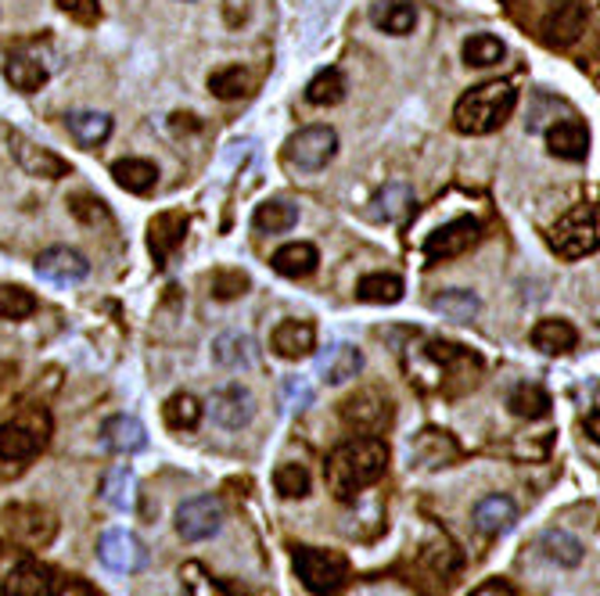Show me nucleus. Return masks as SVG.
Segmentation results:
<instances>
[{
	"label": "nucleus",
	"mask_w": 600,
	"mask_h": 596,
	"mask_svg": "<svg viewBox=\"0 0 600 596\" xmlns=\"http://www.w3.org/2000/svg\"><path fill=\"white\" fill-rule=\"evenodd\" d=\"M388 467V445L377 434H360V439L341 442L324 464L327 492L338 503H352L363 489L377 486Z\"/></svg>",
	"instance_id": "nucleus-1"
},
{
	"label": "nucleus",
	"mask_w": 600,
	"mask_h": 596,
	"mask_svg": "<svg viewBox=\"0 0 600 596\" xmlns=\"http://www.w3.org/2000/svg\"><path fill=\"white\" fill-rule=\"evenodd\" d=\"M514 108H518V91L507 80H489L460 97L453 108V127L468 136H485L504 127Z\"/></svg>",
	"instance_id": "nucleus-2"
},
{
	"label": "nucleus",
	"mask_w": 600,
	"mask_h": 596,
	"mask_svg": "<svg viewBox=\"0 0 600 596\" xmlns=\"http://www.w3.org/2000/svg\"><path fill=\"white\" fill-rule=\"evenodd\" d=\"M291 568L313 596H335L349 586L352 564L341 550H324V546H296Z\"/></svg>",
	"instance_id": "nucleus-3"
},
{
	"label": "nucleus",
	"mask_w": 600,
	"mask_h": 596,
	"mask_svg": "<svg viewBox=\"0 0 600 596\" xmlns=\"http://www.w3.org/2000/svg\"><path fill=\"white\" fill-rule=\"evenodd\" d=\"M335 155H338V133L324 127V122L302 127L299 133H291L285 144V163L299 172H321Z\"/></svg>",
	"instance_id": "nucleus-4"
},
{
	"label": "nucleus",
	"mask_w": 600,
	"mask_h": 596,
	"mask_svg": "<svg viewBox=\"0 0 600 596\" xmlns=\"http://www.w3.org/2000/svg\"><path fill=\"white\" fill-rule=\"evenodd\" d=\"M550 245L561 259H583L597 252V208L593 205H579L565 213L554 230H550Z\"/></svg>",
	"instance_id": "nucleus-5"
},
{
	"label": "nucleus",
	"mask_w": 600,
	"mask_h": 596,
	"mask_svg": "<svg viewBox=\"0 0 600 596\" xmlns=\"http://www.w3.org/2000/svg\"><path fill=\"white\" fill-rule=\"evenodd\" d=\"M224 503L216 500V496H191V500H183L177 506V532L183 543H205L219 536V528H224Z\"/></svg>",
	"instance_id": "nucleus-6"
},
{
	"label": "nucleus",
	"mask_w": 600,
	"mask_h": 596,
	"mask_svg": "<svg viewBox=\"0 0 600 596\" xmlns=\"http://www.w3.org/2000/svg\"><path fill=\"white\" fill-rule=\"evenodd\" d=\"M341 420L360 434H382L392 425V403L377 389H360L341 403Z\"/></svg>",
	"instance_id": "nucleus-7"
},
{
	"label": "nucleus",
	"mask_w": 600,
	"mask_h": 596,
	"mask_svg": "<svg viewBox=\"0 0 600 596\" xmlns=\"http://www.w3.org/2000/svg\"><path fill=\"white\" fill-rule=\"evenodd\" d=\"M479 219L471 216H460V219H449L446 227H439L435 234H428L424 241V259L428 263H446V259H457L464 255L468 248L479 245Z\"/></svg>",
	"instance_id": "nucleus-8"
},
{
	"label": "nucleus",
	"mask_w": 600,
	"mask_h": 596,
	"mask_svg": "<svg viewBox=\"0 0 600 596\" xmlns=\"http://www.w3.org/2000/svg\"><path fill=\"white\" fill-rule=\"evenodd\" d=\"M8 147H11V155H15V163L29 172V177L36 180H61V177H69L72 166L65 163L61 155H55L51 147H44V144H33L26 133H19V130H11L8 133Z\"/></svg>",
	"instance_id": "nucleus-9"
},
{
	"label": "nucleus",
	"mask_w": 600,
	"mask_h": 596,
	"mask_svg": "<svg viewBox=\"0 0 600 596\" xmlns=\"http://www.w3.org/2000/svg\"><path fill=\"white\" fill-rule=\"evenodd\" d=\"M97 557H101V564L108 571H119V575H133V571H141L144 564H148V550H144V543L127 528L105 532L101 543H97Z\"/></svg>",
	"instance_id": "nucleus-10"
},
{
	"label": "nucleus",
	"mask_w": 600,
	"mask_h": 596,
	"mask_svg": "<svg viewBox=\"0 0 600 596\" xmlns=\"http://www.w3.org/2000/svg\"><path fill=\"white\" fill-rule=\"evenodd\" d=\"M44 445H47V425L36 428L33 420H26V417L0 425V461H11V464L33 461Z\"/></svg>",
	"instance_id": "nucleus-11"
},
{
	"label": "nucleus",
	"mask_w": 600,
	"mask_h": 596,
	"mask_svg": "<svg viewBox=\"0 0 600 596\" xmlns=\"http://www.w3.org/2000/svg\"><path fill=\"white\" fill-rule=\"evenodd\" d=\"M209 414H213V420H216L219 428L238 431V428H244V425H252V417H255V400H252V392L244 389V384H224V389L213 392Z\"/></svg>",
	"instance_id": "nucleus-12"
},
{
	"label": "nucleus",
	"mask_w": 600,
	"mask_h": 596,
	"mask_svg": "<svg viewBox=\"0 0 600 596\" xmlns=\"http://www.w3.org/2000/svg\"><path fill=\"white\" fill-rule=\"evenodd\" d=\"M590 26V11L579 0H568V4H557V11H550L543 22V36L550 47H572Z\"/></svg>",
	"instance_id": "nucleus-13"
},
{
	"label": "nucleus",
	"mask_w": 600,
	"mask_h": 596,
	"mask_svg": "<svg viewBox=\"0 0 600 596\" xmlns=\"http://www.w3.org/2000/svg\"><path fill=\"white\" fill-rule=\"evenodd\" d=\"M91 273V263L72 248H47L36 255V277L51 281V284H80Z\"/></svg>",
	"instance_id": "nucleus-14"
},
{
	"label": "nucleus",
	"mask_w": 600,
	"mask_h": 596,
	"mask_svg": "<svg viewBox=\"0 0 600 596\" xmlns=\"http://www.w3.org/2000/svg\"><path fill=\"white\" fill-rule=\"evenodd\" d=\"M188 238V216L177 213V208H169V213H158L152 223H148V248L155 255V266H166L169 255L177 252Z\"/></svg>",
	"instance_id": "nucleus-15"
},
{
	"label": "nucleus",
	"mask_w": 600,
	"mask_h": 596,
	"mask_svg": "<svg viewBox=\"0 0 600 596\" xmlns=\"http://www.w3.org/2000/svg\"><path fill=\"white\" fill-rule=\"evenodd\" d=\"M271 349L280 359L299 363V359L313 356V349H316V327L310 324V320H280L271 334Z\"/></svg>",
	"instance_id": "nucleus-16"
},
{
	"label": "nucleus",
	"mask_w": 600,
	"mask_h": 596,
	"mask_svg": "<svg viewBox=\"0 0 600 596\" xmlns=\"http://www.w3.org/2000/svg\"><path fill=\"white\" fill-rule=\"evenodd\" d=\"M101 445H105L108 453H116V456H133V453H141L144 445H148V431H144V425H141L137 417L116 414V417L105 420Z\"/></svg>",
	"instance_id": "nucleus-17"
},
{
	"label": "nucleus",
	"mask_w": 600,
	"mask_h": 596,
	"mask_svg": "<svg viewBox=\"0 0 600 596\" xmlns=\"http://www.w3.org/2000/svg\"><path fill=\"white\" fill-rule=\"evenodd\" d=\"M547 147L550 155L565 158V163H583L590 155V130L579 119H561L547 130Z\"/></svg>",
	"instance_id": "nucleus-18"
},
{
	"label": "nucleus",
	"mask_w": 600,
	"mask_h": 596,
	"mask_svg": "<svg viewBox=\"0 0 600 596\" xmlns=\"http://www.w3.org/2000/svg\"><path fill=\"white\" fill-rule=\"evenodd\" d=\"M457 453H460L457 442H453L446 431H435V428L421 431L418 439L410 442V461L418 467H428V470L449 467L453 461H457Z\"/></svg>",
	"instance_id": "nucleus-19"
},
{
	"label": "nucleus",
	"mask_w": 600,
	"mask_h": 596,
	"mask_svg": "<svg viewBox=\"0 0 600 596\" xmlns=\"http://www.w3.org/2000/svg\"><path fill=\"white\" fill-rule=\"evenodd\" d=\"M360 370H363V353L349 342L331 345V349L316 359V374H321L327 384H346V381L357 378Z\"/></svg>",
	"instance_id": "nucleus-20"
},
{
	"label": "nucleus",
	"mask_w": 600,
	"mask_h": 596,
	"mask_svg": "<svg viewBox=\"0 0 600 596\" xmlns=\"http://www.w3.org/2000/svg\"><path fill=\"white\" fill-rule=\"evenodd\" d=\"M514 521H518V506L504 492H493L475 503V528L485 532V536H504L514 528Z\"/></svg>",
	"instance_id": "nucleus-21"
},
{
	"label": "nucleus",
	"mask_w": 600,
	"mask_h": 596,
	"mask_svg": "<svg viewBox=\"0 0 600 596\" xmlns=\"http://www.w3.org/2000/svg\"><path fill=\"white\" fill-rule=\"evenodd\" d=\"M0 596H55V579L51 571L33 564V561H22L8 571L4 579V593Z\"/></svg>",
	"instance_id": "nucleus-22"
},
{
	"label": "nucleus",
	"mask_w": 600,
	"mask_h": 596,
	"mask_svg": "<svg viewBox=\"0 0 600 596\" xmlns=\"http://www.w3.org/2000/svg\"><path fill=\"white\" fill-rule=\"evenodd\" d=\"M271 266L280 273V277L302 281V277H310V273H316V266H321V252H316V245H310V241H291L285 248H277Z\"/></svg>",
	"instance_id": "nucleus-23"
},
{
	"label": "nucleus",
	"mask_w": 600,
	"mask_h": 596,
	"mask_svg": "<svg viewBox=\"0 0 600 596\" xmlns=\"http://www.w3.org/2000/svg\"><path fill=\"white\" fill-rule=\"evenodd\" d=\"M532 345L547 356H565L579 345V331H575L568 320L561 317H547L532 327Z\"/></svg>",
	"instance_id": "nucleus-24"
},
{
	"label": "nucleus",
	"mask_w": 600,
	"mask_h": 596,
	"mask_svg": "<svg viewBox=\"0 0 600 596\" xmlns=\"http://www.w3.org/2000/svg\"><path fill=\"white\" fill-rule=\"evenodd\" d=\"M371 22L388 36H407L418 26V4L410 0H382L371 8Z\"/></svg>",
	"instance_id": "nucleus-25"
},
{
	"label": "nucleus",
	"mask_w": 600,
	"mask_h": 596,
	"mask_svg": "<svg viewBox=\"0 0 600 596\" xmlns=\"http://www.w3.org/2000/svg\"><path fill=\"white\" fill-rule=\"evenodd\" d=\"M65 127H69V133L76 136L83 147H97V144H105L108 136H112V116H105V111L80 108V111H69Z\"/></svg>",
	"instance_id": "nucleus-26"
},
{
	"label": "nucleus",
	"mask_w": 600,
	"mask_h": 596,
	"mask_svg": "<svg viewBox=\"0 0 600 596\" xmlns=\"http://www.w3.org/2000/svg\"><path fill=\"white\" fill-rule=\"evenodd\" d=\"M213 359L227 370H249L255 363V342L241 331H227L213 342Z\"/></svg>",
	"instance_id": "nucleus-27"
},
{
	"label": "nucleus",
	"mask_w": 600,
	"mask_h": 596,
	"mask_svg": "<svg viewBox=\"0 0 600 596\" xmlns=\"http://www.w3.org/2000/svg\"><path fill=\"white\" fill-rule=\"evenodd\" d=\"M11 521V532H15L19 539H26V543H51L55 536V517L40 511V506H15V511L8 514Z\"/></svg>",
	"instance_id": "nucleus-28"
},
{
	"label": "nucleus",
	"mask_w": 600,
	"mask_h": 596,
	"mask_svg": "<svg viewBox=\"0 0 600 596\" xmlns=\"http://www.w3.org/2000/svg\"><path fill=\"white\" fill-rule=\"evenodd\" d=\"M112 177L122 191L148 194L158 183V169H155V163H148V158H119V163L112 166Z\"/></svg>",
	"instance_id": "nucleus-29"
},
{
	"label": "nucleus",
	"mask_w": 600,
	"mask_h": 596,
	"mask_svg": "<svg viewBox=\"0 0 600 596\" xmlns=\"http://www.w3.org/2000/svg\"><path fill=\"white\" fill-rule=\"evenodd\" d=\"M407 284L396 273H367V277L357 284V298L367 306H396Z\"/></svg>",
	"instance_id": "nucleus-30"
},
{
	"label": "nucleus",
	"mask_w": 600,
	"mask_h": 596,
	"mask_svg": "<svg viewBox=\"0 0 600 596\" xmlns=\"http://www.w3.org/2000/svg\"><path fill=\"white\" fill-rule=\"evenodd\" d=\"M4 80L22 94H36L47 83V65L33 55H11L4 61Z\"/></svg>",
	"instance_id": "nucleus-31"
},
{
	"label": "nucleus",
	"mask_w": 600,
	"mask_h": 596,
	"mask_svg": "<svg viewBox=\"0 0 600 596\" xmlns=\"http://www.w3.org/2000/svg\"><path fill=\"white\" fill-rule=\"evenodd\" d=\"M432 309L439 317L453 320V324H468V320L479 317L482 302H479V295L468 291V288H449V291H439L432 298Z\"/></svg>",
	"instance_id": "nucleus-32"
},
{
	"label": "nucleus",
	"mask_w": 600,
	"mask_h": 596,
	"mask_svg": "<svg viewBox=\"0 0 600 596\" xmlns=\"http://www.w3.org/2000/svg\"><path fill=\"white\" fill-rule=\"evenodd\" d=\"M346 91H349L346 72H341V69H324V72H316L310 83H305V102L316 105V108H331V105L346 102Z\"/></svg>",
	"instance_id": "nucleus-33"
},
{
	"label": "nucleus",
	"mask_w": 600,
	"mask_h": 596,
	"mask_svg": "<svg viewBox=\"0 0 600 596\" xmlns=\"http://www.w3.org/2000/svg\"><path fill=\"white\" fill-rule=\"evenodd\" d=\"M371 216L374 219H385V223H396L403 219L413 208V191L407 188V183H399V180H392L385 183L382 191L374 194V202H371Z\"/></svg>",
	"instance_id": "nucleus-34"
},
{
	"label": "nucleus",
	"mask_w": 600,
	"mask_h": 596,
	"mask_svg": "<svg viewBox=\"0 0 600 596\" xmlns=\"http://www.w3.org/2000/svg\"><path fill=\"white\" fill-rule=\"evenodd\" d=\"M163 420H166L169 431H194L202 425V403L194 400L191 392L169 395L166 406H163Z\"/></svg>",
	"instance_id": "nucleus-35"
},
{
	"label": "nucleus",
	"mask_w": 600,
	"mask_h": 596,
	"mask_svg": "<svg viewBox=\"0 0 600 596\" xmlns=\"http://www.w3.org/2000/svg\"><path fill=\"white\" fill-rule=\"evenodd\" d=\"M299 223V208L291 202H280V198H274V202H263L260 208L252 213V227L260 234H285Z\"/></svg>",
	"instance_id": "nucleus-36"
},
{
	"label": "nucleus",
	"mask_w": 600,
	"mask_h": 596,
	"mask_svg": "<svg viewBox=\"0 0 600 596\" xmlns=\"http://www.w3.org/2000/svg\"><path fill=\"white\" fill-rule=\"evenodd\" d=\"M105 503L116 506V511H122V514H130L133 506H137V475H133L130 467L108 470V478H105Z\"/></svg>",
	"instance_id": "nucleus-37"
},
{
	"label": "nucleus",
	"mask_w": 600,
	"mask_h": 596,
	"mask_svg": "<svg viewBox=\"0 0 600 596\" xmlns=\"http://www.w3.org/2000/svg\"><path fill=\"white\" fill-rule=\"evenodd\" d=\"M540 546H543V553L550 557V561L561 564V568H579L583 557H586V546L565 528H550Z\"/></svg>",
	"instance_id": "nucleus-38"
},
{
	"label": "nucleus",
	"mask_w": 600,
	"mask_h": 596,
	"mask_svg": "<svg viewBox=\"0 0 600 596\" xmlns=\"http://www.w3.org/2000/svg\"><path fill=\"white\" fill-rule=\"evenodd\" d=\"M504 55H507V47L493 33H475V36H468V40H464V61H468V65H475V69L500 65V61H504Z\"/></svg>",
	"instance_id": "nucleus-39"
},
{
	"label": "nucleus",
	"mask_w": 600,
	"mask_h": 596,
	"mask_svg": "<svg viewBox=\"0 0 600 596\" xmlns=\"http://www.w3.org/2000/svg\"><path fill=\"white\" fill-rule=\"evenodd\" d=\"M507 406L514 417H525V420H540L550 414V395L540 389V384H518L511 395H507Z\"/></svg>",
	"instance_id": "nucleus-40"
},
{
	"label": "nucleus",
	"mask_w": 600,
	"mask_h": 596,
	"mask_svg": "<svg viewBox=\"0 0 600 596\" xmlns=\"http://www.w3.org/2000/svg\"><path fill=\"white\" fill-rule=\"evenodd\" d=\"M209 91L219 97V102H238L252 91V72L241 69V65H227V69H216L209 76Z\"/></svg>",
	"instance_id": "nucleus-41"
},
{
	"label": "nucleus",
	"mask_w": 600,
	"mask_h": 596,
	"mask_svg": "<svg viewBox=\"0 0 600 596\" xmlns=\"http://www.w3.org/2000/svg\"><path fill=\"white\" fill-rule=\"evenodd\" d=\"M36 313V295L22 284H0V320H29Z\"/></svg>",
	"instance_id": "nucleus-42"
},
{
	"label": "nucleus",
	"mask_w": 600,
	"mask_h": 596,
	"mask_svg": "<svg viewBox=\"0 0 600 596\" xmlns=\"http://www.w3.org/2000/svg\"><path fill=\"white\" fill-rule=\"evenodd\" d=\"M274 489L285 500H302V496H310V470L302 464H280L274 470Z\"/></svg>",
	"instance_id": "nucleus-43"
},
{
	"label": "nucleus",
	"mask_w": 600,
	"mask_h": 596,
	"mask_svg": "<svg viewBox=\"0 0 600 596\" xmlns=\"http://www.w3.org/2000/svg\"><path fill=\"white\" fill-rule=\"evenodd\" d=\"M249 288H252V281H249V273H241V270H216L213 273L216 302H235V298H241Z\"/></svg>",
	"instance_id": "nucleus-44"
},
{
	"label": "nucleus",
	"mask_w": 600,
	"mask_h": 596,
	"mask_svg": "<svg viewBox=\"0 0 600 596\" xmlns=\"http://www.w3.org/2000/svg\"><path fill=\"white\" fill-rule=\"evenodd\" d=\"M69 213L76 216L80 223H91V227H94V223H108V219H112V216H108L105 202H101V198H94V194H76L69 202Z\"/></svg>",
	"instance_id": "nucleus-45"
},
{
	"label": "nucleus",
	"mask_w": 600,
	"mask_h": 596,
	"mask_svg": "<svg viewBox=\"0 0 600 596\" xmlns=\"http://www.w3.org/2000/svg\"><path fill=\"white\" fill-rule=\"evenodd\" d=\"M313 403V389L305 384L302 378H288L285 389H280V406L288 409V414H302L305 406Z\"/></svg>",
	"instance_id": "nucleus-46"
},
{
	"label": "nucleus",
	"mask_w": 600,
	"mask_h": 596,
	"mask_svg": "<svg viewBox=\"0 0 600 596\" xmlns=\"http://www.w3.org/2000/svg\"><path fill=\"white\" fill-rule=\"evenodd\" d=\"M55 4L65 11L69 19L83 22V26H91V22H97V15H101V4H97V0H55Z\"/></svg>",
	"instance_id": "nucleus-47"
},
{
	"label": "nucleus",
	"mask_w": 600,
	"mask_h": 596,
	"mask_svg": "<svg viewBox=\"0 0 600 596\" xmlns=\"http://www.w3.org/2000/svg\"><path fill=\"white\" fill-rule=\"evenodd\" d=\"M471 596H514V589L507 586V582H500V579H493V582H485V586H479Z\"/></svg>",
	"instance_id": "nucleus-48"
}]
</instances>
